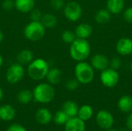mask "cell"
Wrapping results in <instances>:
<instances>
[{
	"mask_svg": "<svg viewBox=\"0 0 132 131\" xmlns=\"http://www.w3.org/2000/svg\"><path fill=\"white\" fill-rule=\"evenodd\" d=\"M75 78L81 84H88L94 78V69L90 63L85 61L78 62L74 69Z\"/></svg>",
	"mask_w": 132,
	"mask_h": 131,
	"instance_id": "3",
	"label": "cell"
},
{
	"mask_svg": "<svg viewBox=\"0 0 132 131\" xmlns=\"http://www.w3.org/2000/svg\"><path fill=\"white\" fill-rule=\"evenodd\" d=\"M49 69V64L45 59H36L28 65L27 73L31 79L34 80H41L46 78Z\"/></svg>",
	"mask_w": 132,
	"mask_h": 131,
	"instance_id": "2",
	"label": "cell"
},
{
	"mask_svg": "<svg viewBox=\"0 0 132 131\" xmlns=\"http://www.w3.org/2000/svg\"><path fill=\"white\" fill-rule=\"evenodd\" d=\"M65 131H86L85 121L77 117L70 118L65 124Z\"/></svg>",
	"mask_w": 132,
	"mask_h": 131,
	"instance_id": "12",
	"label": "cell"
},
{
	"mask_svg": "<svg viewBox=\"0 0 132 131\" xmlns=\"http://www.w3.org/2000/svg\"><path fill=\"white\" fill-rule=\"evenodd\" d=\"M53 118L51 112L46 108H40L36 113V121L43 125L48 124L51 122Z\"/></svg>",
	"mask_w": 132,
	"mask_h": 131,
	"instance_id": "15",
	"label": "cell"
},
{
	"mask_svg": "<svg viewBox=\"0 0 132 131\" xmlns=\"http://www.w3.org/2000/svg\"><path fill=\"white\" fill-rule=\"evenodd\" d=\"M2 8L6 10L9 11L15 8V0H4L2 2Z\"/></svg>",
	"mask_w": 132,
	"mask_h": 131,
	"instance_id": "33",
	"label": "cell"
},
{
	"mask_svg": "<svg viewBox=\"0 0 132 131\" xmlns=\"http://www.w3.org/2000/svg\"><path fill=\"white\" fill-rule=\"evenodd\" d=\"M125 0H108L107 1V9L114 15L120 14L125 8Z\"/></svg>",
	"mask_w": 132,
	"mask_h": 131,
	"instance_id": "17",
	"label": "cell"
},
{
	"mask_svg": "<svg viewBox=\"0 0 132 131\" xmlns=\"http://www.w3.org/2000/svg\"><path fill=\"white\" fill-rule=\"evenodd\" d=\"M130 69H131V71L132 73V61L131 63V65H130Z\"/></svg>",
	"mask_w": 132,
	"mask_h": 131,
	"instance_id": "40",
	"label": "cell"
},
{
	"mask_svg": "<svg viewBox=\"0 0 132 131\" xmlns=\"http://www.w3.org/2000/svg\"><path fill=\"white\" fill-rule=\"evenodd\" d=\"M33 99L40 103H48L55 97V90L50 83H42L38 84L32 91Z\"/></svg>",
	"mask_w": 132,
	"mask_h": 131,
	"instance_id": "4",
	"label": "cell"
},
{
	"mask_svg": "<svg viewBox=\"0 0 132 131\" xmlns=\"http://www.w3.org/2000/svg\"><path fill=\"white\" fill-rule=\"evenodd\" d=\"M96 122L100 128L106 130L113 127L114 118L111 112L105 110H101L97 113Z\"/></svg>",
	"mask_w": 132,
	"mask_h": 131,
	"instance_id": "9",
	"label": "cell"
},
{
	"mask_svg": "<svg viewBox=\"0 0 132 131\" xmlns=\"http://www.w3.org/2000/svg\"><path fill=\"white\" fill-rule=\"evenodd\" d=\"M111 18V13L107 8L100 9L99 11L97 12L94 16V19L96 22L101 25L110 22Z\"/></svg>",
	"mask_w": 132,
	"mask_h": 131,
	"instance_id": "24",
	"label": "cell"
},
{
	"mask_svg": "<svg viewBox=\"0 0 132 131\" xmlns=\"http://www.w3.org/2000/svg\"><path fill=\"white\" fill-rule=\"evenodd\" d=\"M43 14L40 10L39 9H32L30 12V19L31 21H36V22H40L42 19Z\"/></svg>",
	"mask_w": 132,
	"mask_h": 131,
	"instance_id": "31",
	"label": "cell"
},
{
	"mask_svg": "<svg viewBox=\"0 0 132 131\" xmlns=\"http://www.w3.org/2000/svg\"><path fill=\"white\" fill-rule=\"evenodd\" d=\"M33 99V93L29 90H22L17 94V100L22 104H28Z\"/></svg>",
	"mask_w": 132,
	"mask_h": 131,
	"instance_id": "25",
	"label": "cell"
},
{
	"mask_svg": "<svg viewBox=\"0 0 132 131\" xmlns=\"http://www.w3.org/2000/svg\"><path fill=\"white\" fill-rule=\"evenodd\" d=\"M6 131H26V129L21 124H14L10 125Z\"/></svg>",
	"mask_w": 132,
	"mask_h": 131,
	"instance_id": "34",
	"label": "cell"
},
{
	"mask_svg": "<svg viewBox=\"0 0 132 131\" xmlns=\"http://www.w3.org/2000/svg\"><path fill=\"white\" fill-rule=\"evenodd\" d=\"M79 85H80V83L76 78L70 79L66 83V88L70 91H74L79 87Z\"/></svg>",
	"mask_w": 132,
	"mask_h": 131,
	"instance_id": "28",
	"label": "cell"
},
{
	"mask_svg": "<svg viewBox=\"0 0 132 131\" xmlns=\"http://www.w3.org/2000/svg\"><path fill=\"white\" fill-rule=\"evenodd\" d=\"M123 18L128 22H132V6L125 9L123 12Z\"/></svg>",
	"mask_w": 132,
	"mask_h": 131,
	"instance_id": "32",
	"label": "cell"
},
{
	"mask_svg": "<svg viewBox=\"0 0 132 131\" xmlns=\"http://www.w3.org/2000/svg\"><path fill=\"white\" fill-rule=\"evenodd\" d=\"M126 127L130 131H132V112L129 113L126 117Z\"/></svg>",
	"mask_w": 132,
	"mask_h": 131,
	"instance_id": "35",
	"label": "cell"
},
{
	"mask_svg": "<svg viewBox=\"0 0 132 131\" xmlns=\"http://www.w3.org/2000/svg\"><path fill=\"white\" fill-rule=\"evenodd\" d=\"M69 119L70 118L68 117V116L63 110L57 111L53 117L54 122L58 125H65V124L67 122Z\"/></svg>",
	"mask_w": 132,
	"mask_h": 131,
	"instance_id": "26",
	"label": "cell"
},
{
	"mask_svg": "<svg viewBox=\"0 0 132 131\" xmlns=\"http://www.w3.org/2000/svg\"><path fill=\"white\" fill-rule=\"evenodd\" d=\"M3 96H4V93H3V90H2V87L0 86V101L2 100V98H3Z\"/></svg>",
	"mask_w": 132,
	"mask_h": 131,
	"instance_id": "36",
	"label": "cell"
},
{
	"mask_svg": "<svg viewBox=\"0 0 132 131\" xmlns=\"http://www.w3.org/2000/svg\"><path fill=\"white\" fill-rule=\"evenodd\" d=\"M118 108L124 113L132 112V97L128 95H124L118 101Z\"/></svg>",
	"mask_w": 132,
	"mask_h": 131,
	"instance_id": "14",
	"label": "cell"
},
{
	"mask_svg": "<svg viewBox=\"0 0 132 131\" xmlns=\"http://www.w3.org/2000/svg\"><path fill=\"white\" fill-rule=\"evenodd\" d=\"M46 33V28L40 22L31 21L24 29L25 37L30 41H38L43 38Z\"/></svg>",
	"mask_w": 132,
	"mask_h": 131,
	"instance_id": "5",
	"label": "cell"
},
{
	"mask_svg": "<svg viewBox=\"0 0 132 131\" xmlns=\"http://www.w3.org/2000/svg\"><path fill=\"white\" fill-rule=\"evenodd\" d=\"M32 60H33V53L29 49H22L16 56L17 63L22 66L29 65Z\"/></svg>",
	"mask_w": 132,
	"mask_h": 131,
	"instance_id": "20",
	"label": "cell"
},
{
	"mask_svg": "<svg viewBox=\"0 0 132 131\" xmlns=\"http://www.w3.org/2000/svg\"><path fill=\"white\" fill-rule=\"evenodd\" d=\"M106 131H118V130H115V129H113V128H110V129H108V130H106Z\"/></svg>",
	"mask_w": 132,
	"mask_h": 131,
	"instance_id": "39",
	"label": "cell"
},
{
	"mask_svg": "<svg viewBox=\"0 0 132 131\" xmlns=\"http://www.w3.org/2000/svg\"><path fill=\"white\" fill-rule=\"evenodd\" d=\"M74 32L77 38L87 39L93 33V28L89 23H80L76 27Z\"/></svg>",
	"mask_w": 132,
	"mask_h": 131,
	"instance_id": "13",
	"label": "cell"
},
{
	"mask_svg": "<svg viewBox=\"0 0 132 131\" xmlns=\"http://www.w3.org/2000/svg\"><path fill=\"white\" fill-rule=\"evenodd\" d=\"M15 108L9 104L0 107V119L4 121H10L13 120L15 117Z\"/></svg>",
	"mask_w": 132,
	"mask_h": 131,
	"instance_id": "16",
	"label": "cell"
},
{
	"mask_svg": "<svg viewBox=\"0 0 132 131\" xmlns=\"http://www.w3.org/2000/svg\"><path fill=\"white\" fill-rule=\"evenodd\" d=\"M116 50L121 56H128L132 53V40L130 38H121L116 44Z\"/></svg>",
	"mask_w": 132,
	"mask_h": 131,
	"instance_id": "11",
	"label": "cell"
},
{
	"mask_svg": "<svg viewBox=\"0 0 132 131\" xmlns=\"http://www.w3.org/2000/svg\"><path fill=\"white\" fill-rule=\"evenodd\" d=\"M3 38H4V36H3V33H2V32L0 30V43L2 42V40H3Z\"/></svg>",
	"mask_w": 132,
	"mask_h": 131,
	"instance_id": "37",
	"label": "cell"
},
{
	"mask_svg": "<svg viewBox=\"0 0 132 131\" xmlns=\"http://www.w3.org/2000/svg\"><path fill=\"white\" fill-rule=\"evenodd\" d=\"M121 66H122V61H121V58H119L118 56L113 57L110 60L109 67H111L115 70H118L121 67Z\"/></svg>",
	"mask_w": 132,
	"mask_h": 131,
	"instance_id": "29",
	"label": "cell"
},
{
	"mask_svg": "<svg viewBox=\"0 0 132 131\" xmlns=\"http://www.w3.org/2000/svg\"><path fill=\"white\" fill-rule=\"evenodd\" d=\"M131 40H132V37H131Z\"/></svg>",
	"mask_w": 132,
	"mask_h": 131,
	"instance_id": "41",
	"label": "cell"
},
{
	"mask_svg": "<svg viewBox=\"0 0 132 131\" xmlns=\"http://www.w3.org/2000/svg\"><path fill=\"white\" fill-rule=\"evenodd\" d=\"M90 63L94 70L101 72L109 67L110 60L105 55L98 53V54L94 55L91 57Z\"/></svg>",
	"mask_w": 132,
	"mask_h": 131,
	"instance_id": "10",
	"label": "cell"
},
{
	"mask_svg": "<svg viewBox=\"0 0 132 131\" xmlns=\"http://www.w3.org/2000/svg\"><path fill=\"white\" fill-rule=\"evenodd\" d=\"M63 12L65 17L70 22L78 21L82 15V7L75 1H70L65 4L63 8Z\"/></svg>",
	"mask_w": 132,
	"mask_h": 131,
	"instance_id": "7",
	"label": "cell"
},
{
	"mask_svg": "<svg viewBox=\"0 0 132 131\" xmlns=\"http://www.w3.org/2000/svg\"><path fill=\"white\" fill-rule=\"evenodd\" d=\"M94 115V110L91 106L85 104L79 107L78 113H77V117L81 119L84 121H87L90 119L92 118Z\"/></svg>",
	"mask_w": 132,
	"mask_h": 131,
	"instance_id": "22",
	"label": "cell"
},
{
	"mask_svg": "<svg viewBox=\"0 0 132 131\" xmlns=\"http://www.w3.org/2000/svg\"><path fill=\"white\" fill-rule=\"evenodd\" d=\"M50 5L54 10H60L64 8L65 2L64 0H51Z\"/></svg>",
	"mask_w": 132,
	"mask_h": 131,
	"instance_id": "30",
	"label": "cell"
},
{
	"mask_svg": "<svg viewBox=\"0 0 132 131\" xmlns=\"http://www.w3.org/2000/svg\"><path fill=\"white\" fill-rule=\"evenodd\" d=\"M25 75V69L23 66L16 63L12 64L7 69L5 78L8 83L11 84H15L22 80Z\"/></svg>",
	"mask_w": 132,
	"mask_h": 131,
	"instance_id": "8",
	"label": "cell"
},
{
	"mask_svg": "<svg viewBox=\"0 0 132 131\" xmlns=\"http://www.w3.org/2000/svg\"><path fill=\"white\" fill-rule=\"evenodd\" d=\"M79 107L77 104L72 100H67L66 101L63 105L62 110L68 116L69 118H73L75 117H77Z\"/></svg>",
	"mask_w": 132,
	"mask_h": 131,
	"instance_id": "19",
	"label": "cell"
},
{
	"mask_svg": "<svg viewBox=\"0 0 132 131\" xmlns=\"http://www.w3.org/2000/svg\"><path fill=\"white\" fill-rule=\"evenodd\" d=\"M100 80L104 86L108 88H113L118 83L120 76L118 70L108 67L101 72Z\"/></svg>",
	"mask_w": 132,
	"mask_h": 131,
	"instance_id": "6",
	"label": "cell"
},
{
	"mask_svg": "<svg viewBox=\"0 0 132 131\" xmlns=\"http://www.w3.org/2000/svg\"><path fill=\"white\" fill-rule=\"evenodd\" d=\"M46 78L50 84L56 85L60 82L62 79V73L58 68H51L49 69Z\"/></svg>",
	"mask_w": 132,
	"mask_h": 131,
	"instance_id": "21",
	"label": "cell"
},
{
	"mask_svg": "<svg viewBox=\"0 0 132 131\" xmlns=\"http://www.w3.org/2000/svg\"><path fill=\"white\" fill-rule=\"evenodd\" d=\"M35 6L34 0H15V8L20 12H30Z\"/></svg>",
	"mask_w": 132,
	"mask_h": 131,
	"instance_id": "18",
	"label": "cell"
},
{
	"mask_svg": "<svg viewBox=\"0 0 132 131\" xmlns=\"http://www.w3.org/2000/svg\"><path fill=\"white\" fill-rule=\"evenodd\" d=\"M91 47L87 39L77 38L70 44V55L77 62L85 61L89 57Z\"/></svg>",
	"mask_w": 132,
	"mask_h": 131,
	"instance_id": "1",
	"label": "cell"
},
{
	"mask_svg": "<svg viewBox=\"0 0 132 131\" xmlns=\"http://www.w3.org/2000/svg\"><path fill=\"white\" fill-rule=\"evenodd\" d=\"M61 38L64 42L67 44H71L77 39V36L74 32L71 30H64L61 35Z\"/></svg>",
	"mask_w": 132,
	"mask_h": 131,
	"instance_id": "27",
	"label": "cell"
},
{
	"mask_svg": "<svg viewBox=\"0 0 132 131\" xmlns=\"http://www.w3.org/2000/svg\"><path fill=\"white\" fill-rule=\"evenodd\" d=\"M2 64H3V58H2V55L0 54V67L2 66Z\"/></svg>",
	"mask_w": 132,
	"mask_h": 131,
	"instance_id": "38",
	"label": "cell"
},
{
	"mask_svg": "<svg viewBox=\"0 0 132 131\" xmlns=\"http://www.w3.org/2000/svg\"><path fill=\"white\" fill-rule=\"evenodd\" d=\"M40 22L46 29L54 28L57 24V18L56 15L51 13H46L43 15Z\"/></svg>",
	"mask_w": 132,
	"mask_h": 131,
	"instance_id": "23",
	"label": "cell"
}]
</instances>
